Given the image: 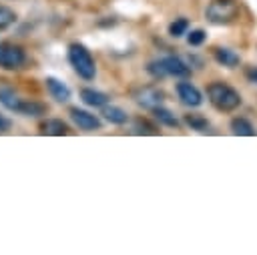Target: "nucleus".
Here are the masks:
<instances>
[{"label": "nucleus", "mask_w": 257, "mask_h": 255, "mask_svg": "<svg viewBox=\"0 0 257 255\" xmlns=\"http://www.w3.org/2000/svg\"><path fill=\"white\" fill-rule=\"evenodd\" d=\"M147 72H149L153 78H165V76H167V72H165V66H163L161 58L151 60V62L147 64Z\"/></svg>", "instance_id": "5701e85b"}, {"label": "nucleus", "mask_w": 257, "mask_h": 255, "mask_svg": "<svg viewBox=\"0 0 257 255\" xmlns=\"http://www.w3.org/2000/svg\"><path fill=\"white\" fill-rule=\"evenodd\" d=\"M44 86H46V90H48V94L56 100V102H66V100H70V88H68V84L66 82H62L60 78H56V76H46L44 78Z\"/></svg>", "instance_id": "1a4fd4ad"}, {"label": "nucleus", "mask_w": 257, "mask_h": 255, "mask_svg": "<svg viewBox=\"0 0 257 255\" xmlns=\"http://www.w3.org/2000/svg\"><path fill=\"white\" fill-rule=\"evenodd\" d=\"M68 114H70L72 122H74L78 129H82V131H98V129L102 126V120H100L96 114H92V112H88V110H84V108L70 106Z\"/></svg>", "instance_id": "39448f33"}, {"label": "nucleus", "mask_w": 257, "mask_h": 255, "mask_svg": "<svg viewBox=\"0 0 257 255\" xmlns=\"http://www.w3.org/2000/svg\"><path fill=\"white\" fill-rule=\"evenodd\" d=\"M177 94H179V100L185 104V106H191V108H197L203 104V94L201 90L189 82V80H181L177 82Z\"/></svg>", "instance_id": "423d86ee"}, {"label": "nucleus", "mask_w": 257, "mask_h": 255, "mask_svg": "<svg viewBox=\"0 0 257 255\" xmlns=\"http://www.w3.org/2000/svg\"><path fill=\"white\" fill-rule=\"evenodd\" d=\"M102 116H104V120H108L110 124H124L126 120H128V114H126V110L124 108H120V106H116V104H104L102 106V112H100Z\"/></svg>", "instance_id": "4468645a"}, {"label": "nucleus", "mask_w": 257, "mask_h": 255, "mask_svg": "<svg viewBox=\"0 0 257 255\" xmlns=\"http://www.w3.org/2000/svg\"><path fill=\"white\" fill-rule=\"evenodd\" d=\"M133 96H135V102L141 104L143 108H155V106L163 104V100H165V92L159 88H153V86H143Z\"/></svg>", "instance_id": "0eeeda50"}, {"label": "nucleus", "mask_w": 257, "mask_h": 255, "mask_svg": "<svg viewBox=\"0 0 257 255\" xmlns=\"http://www.w3.org/2000/svg\"><path fill=\"white\" fill-rule=\"evenodd\" d=\"M185 124L191 129V131H197V133H207L209 131V120L203 116V114H197V112H189L185 114Z\"/></svg>", "instance_id": "f3484780"}, {"label": "nucleus", "mask_w": 257, "mask_h": 255, "mask_svg": "<svg viewBox=\"0 0 257 255\" xmlns=\"http://www.w3.org/2000/svg\"><path fill=\"white\" fill-rule=\"evenodd\" d=\"M151 112H153V116L161 122V124H165V126H171V129H177L179 126V118L169 110V108H165L163 104H159V106H155V108H151Z\"/></svg>", "instance_id": "2eb2a0df"}, {"label": "nucleus", "mask_w": 257, "mask_h": 255, "mask_svg": "<svg viewBox=\"0 0 257 255\" xmlns=\"http://www.w3.org/2000/svg\"><path fill=\"white\" fill-rule=\"evenodd\" d=\"M161 62H163V66H165L167 76H177V78H189V76H191V66H189L181 56L169 54V56H163Z\"/></svg>", "instance_id": "6e6552de"}, {"label": "nucleus", "mask_w": 257, "mask_h": 255, "mask_svg": "<svg viewBox=\"0 0 257 255\" xmlns=\"http://www.w3.org/2000/svg\"><path fill=\"white\" fill-rule=\"evenodd\" d=\"M205 40H207V32H205L203 28H195V30L187 32V42H189V46H201Z\"/></svg>", "instance_id": "4be33fe9"}, {"label": "nucleus", "mask_w": 257, "mask_h": 255, "mask_svg": "<svg viewBox=\"0 0 257 255\" xmlns=\"http://www.w3.org/2000/svg\"><path fill=\"white\" fill-rule=\"evenodd\" d=\"M68 62L70 66L76 70V74L84 80H92L96 76V64H94V58L90 54V50L80 44V42H72L68 46Z\"/></svg>", "instance_id": "f03ea898"}, {"label": "nucleus", "mask_w": 257, "mask_h": 255, "mask_svg": "<svg viewBox=\"0 0 257 255\" xmlns=\"http://www.w3.org/2000/svg\"><path fill=\"white\" fill-rule=\"evenodd\" d=\"M26 62V52L10 42H0V68L6 70H18Z\"/></svg>", "instance_id": "20e7f679"}, {"label": "nucleus", "mask_w": 257, "mask_h": 255, "mask_svg": "<svg viewBox=\"0 0 257 255\" xmlns=\"http://www.w3.org/2000/svg\"><path fill=\"white\" fill-rule=\"evenodd\" d=\"M40 133L50 137H64L70 133V126L62 118H46L40 122Z\"/></svg>", "instance_id": "ddd939ff"}, {"label": "nucleus", "mask_w": 257, "mask_h": 255, "mask_svg": "<svg viewBox=\"0 0 257 255\" xmlns=\"http://www.w3.org/2000/svg\"><path fill=\"white\" fill-rule=\"evenodd\" d=\"M239 16L237 0H211L205 8V18L211 24H229Z\"/></svg>", "instance_id": "7ed1b4c3"}, {"label": "nucleus", "mask_w": 257, "mask_h": 255, "mask_svg": "<svg viewBox=\"0 0 257 255\" xmlns=\"http://www.w3.org/2000/svg\"><path fill=\"white\" fill-rule=\"evenodd\" d=\"M12 129V120L4 114H0V133H8Z\"/></svg>", "instance_id": "b1692460"}, {"label": "nucleus", "mask_w": 257, "mask_h": 255, "mask_svg": "<svg viewBox=\"0 0 257 255\" xmlns=\"http://www.w3.org/2000/svg\"><path fill=\"white\" fill-rule=\"evenodd\" d=\"M80 98L86 106H92V108H102L104 104H108V94H104L102 90L90 88V86L80 90Z\"/></svg>", "instance_id": "9b49d317"}, {"label": "nucleus", "mask_w": 257, "mask_h": 255, "mask_svg": "<svg viewBox=\"0 0 257 255\" xmlns=\"http://www.w3.org/2000/svg\"><path fill=\"white\" fill-rule=\"evenodd\" d=\"M18 114L22 116H44L48 112V106L40 100H28V98H22L18 108H16Z\"/></svg>", "instance_id": "f8f14e48"}, {"label": "nucleus", "mask_w": 257, "mask_h": 255, "mask_svg": "<svg viewBox=\"0 0 257 255\" xmlns=\"http://www.w3.org/2000/svg\"><path fill=\"white\" fill-rule=\"evenodd\" d=\"M245 76H247V80H249V82L257 84V66H251V68H247V70H245Z\"/></svg>", "instance_id": "393cba45"}, {"label": "nucleus", "mask_w": 257, "mask_h": 255, "mask_svg": "<svg viewBox=\"0 0 257 255\" xmlns=\"http://www.w3.org/2000/svg\"><path fill=\"white\" fill-rule=\"evenodd\" d=\"M133 131H135L137 135H157V133H159L157 124H153L149 118H143V116L135 118V122H133Z\"/></svg>", "instance_id": "6ab92c4d"}, {"label": "nucleus", "mask_w": 257, "mask_h": 255, "mask_svg": "<svg viewBox=\"0 0 257 255\" xmlns=\"http://www.w3.org/2000/svg\"><path fill=\"white\" fill-rule=\"evenodd\" d=\"M231 133L239 135V137H253L255 135V126L245 116H235L231 120Z\"/></svg>", "instance_id": "dca6fc26"}, {"label": "nucleus", "mask_w": 257, "mask_h": 255, "mask_svg": "<svg viewBox=\"0 0 257 255\" xmlns=\"http://www.w3.org/2000/svg\"><path fill=\"white\" fill-rule=\"evenodd\" d=\"M207 98L221 112H231V110L239 108L241 102H243L239 90L233 88L227 82H221V80H215V82H211L207 86Z\"/></svg>", "instance_id": "f257e3e1"}, {"label": "nucleus", "mask_w": 257, "mask_h": 255, "mask_svg": "<svg viewBox=\"0 0 257 255\" xmlns=\"http://www.w3.org/2000/svg\"><path fill=\"white\" fill-rule=\"evenodd\" d=\"M20 100H22V98H20L12 88H0V104H2V106H6L8 110L16 112V108H18Z\"/></svg>", "instance_id": "a211bd4d"}, {"label": "nucleus", "mask_w": 257, "mask_h": 255, "mask_svg": "<svg viewBox=\"0 0 257 255\" xmlns=\"http://www.w3.org/2000/svg\"><path fill=\"white\" fill-rule=\"evenodd\" d=\"M189 32V20L187 18H175L171 24H169V34L173 36V38H181V36H185Z\"/></svg>", "instance_id": "aec40b11"}, {"label": "nucleus", "mask_w": 257, "mask_h": 255, "mask_svg": "<svg viewBox=\"0 0 257 255\" xmlns=\"http://www.w3.org/2000/svg\"><path fill=\"white\" fill-rule=\"evenodd\" d=\"M16 22V12L4 4H0V30H6Z\"/></svg>", "instance_id": "412c9836"}, {"label": "nucleus", "mask_w": 257, "mask_h": 255, "mask_svg": "<svg viewBox=\"0 0 257 255\" xmlns=\"http://www.w3.org/2000/svg\"><path fill=\"white\" fill-rule=\"evenodd\" d=\"M213 58L225 68H237L241 64V56L229 46H217L213 50Z\"/></svg>", "instance_id": "9d476101"}]
</instances>
